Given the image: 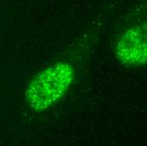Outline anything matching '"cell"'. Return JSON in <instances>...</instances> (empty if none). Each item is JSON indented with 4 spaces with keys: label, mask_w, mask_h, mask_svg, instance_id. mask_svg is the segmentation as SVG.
Masks as SVG:
<instances>
[{
    "label": "cell",
    "mask_w": 147,
    "mask_h": 146,
    "mask_svg": "<svg viewBox=\"0 0 147 146\" xmlns=\"http://www.w3.org/2000/svg\"><path fill=\"white\" fill-rule=\"evenodd\" d=\"M74 79V69L71 63L64 61L55 63L30 81L25 92L26 102L34 112H45L63 97Z\"/></svg>",
    "instance_id": "6da1fadb"
},
{
    "label": "cell",
    "mask_w": 147,
    "mask_h": 146,
    "mask_svg": "<svg viewBox=\"0 0 147 146\" xmlns=\"http://www.w3.org/2000/svg\"><path fill=\"white\" fill-rule=\"evenodd\" d=\"M118 62L127 67H140L147 64V22L126 30L115 46Z\"/></svg>",
    "instance_id": "7a4b0ae2"
}]
</instances>
